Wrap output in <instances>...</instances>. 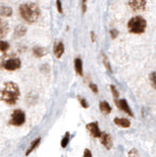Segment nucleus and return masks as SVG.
I'll return each instance as SVG.
<instances>
[{
  "instance_id": "a878e982",
  "label": "nucleus",
  "mask_w": 156,
  "mask_h": 157,
  "mask_svg": "<svg viewBox=\"0 0 156 157\" xmlns=\"http://www.w3.org/2000/svg\"><path fill=\"white\" fill-rule=\"evenodd\" d=\"M118 36H119V31L118 29H110V36L112 37V38H117L118 37Z\"/></svg>"
},
{
  "instance_id": "ddd939ff",
  "label": "nucleus",
  "mask_w": 156,
  "mask_h": 157,
  "mask_svg": "<svg viewBox=\"0 0 156 157\" xmlns=\"http://www.w3.org/2000/svg\"><path fill=\"white\" fill-rule=\"evenodd\" d=\"M32 54H33V56L36 58H42L47 54V49L43 46L36 45L32 48Z\"/></svg>"
},
{
  "instance_id": "1a4fd4ad",
  "label": "nucleus",
  "mask_w": 156,
  "mask_h": 157,
  "mask_svg": "<svg viewBox=\"0 0 156 157\" xmlns=\"http://www.w3.org/2000/svg\"><path fill=\"white\" fill-rule=\"evenodd\" d=\"M99 139H100L101 144L103 145L107 150H110L112 148V146H113V140H112V136L109 134L102 132Z\"/></svg>"
},
{
  "instance_id": "2eb2a0df",
  "label": "nucleus",
  "mask_w": 156,
  "mask_h": 157,
  "mask_svg": "<svg viewBox=\"0 0 156 157\" xmlns=\"http://www.w3.org/2000/svg\"><path fill=\"white\" fill-rule=\"evenodd\" d=\"M74 68L75 71L79 76H84V69H82V61L81 58H76L74 60Z\"/></svg>"
},
{
  "instance_id": "4468645a",
  "label": "nucleus",
  "mask_w": 156,
  "mask_h": 157,
  "mask_svg": "<svg viewBox=\"0 0 156 157\" xmlns=\"http://www.w3.org/2000/svg\"><path fill=\"white\" fill-rule=\"evenodd\" d=\"M13 15V9L7 5H1L0 6V17L9 18Z\"/></svg>"
},
{
  "instance_id": "412c9836",
  "label": "nucleus",
  "mask_w": 156,
  "mask_h": 157,
  "mask_svg": "<svg viewBox=\"0 0 156 157\" xmlns=\"http://www.w3.org/2000/svg\"><path fill=\"white\" fill-rule=\"evenodd\" d=\"M110 90H111V92H112V95H113L114 101L118 100V99H119V96H120V93H119L118 90L116 88V86H113V85H111V86H110Z\"/></svg>"
},
{
  "instance_id": "9d476101",
  "label": "nucleus",
  "mask_w": 156,
  "mask_h": 157,
  "mask_svg": "<svg viewBox=\"0 0 156 157\" xmlns=\"http://www.w3.org/2000/svg\"><path fill=\"white\" fill-rule=\"evenodd\" d=\"M65 52V46H64V43L62 41H58L54 43V46H53V53L57 59H60L63 54Z\"/></svg>"
},
{
  "instance_id": "dca6fc26",
  "label": "nucleus",
  "mask_w": 156,
  "mask_h": 157,
  "mask_svg": "<svg viewBox=\"0 0 156 157\" xmlns=\"http://www.w3.org/2000/svg\"><path fill=\"white\" fill-rule=\"evenodd\" d=\"M99 110L101 111L102 114L104 115H109L112 111V107L107 101H101L99 103Z\"/></svg>"
},
{
  "instance_id": "f03ea898",
  "label": "nucleus",
  "mask_w": 156,
  "mask_h": 157,
  "mask_svg": "<svg viewBox=\"0 0 156 157\" xmlns=\"http://www.w3.org/2000/svg\"><path fill=\"white\" fill-rule=\"evenodd\" d=\"M19 13L21 18L28 24H33L40 19L41 11L40 6L35 2H25L19 6Z\"/></svg>"
},
{
  "instance_id": "bb28decb",
  "label": "nucleus",
  "mask_w": 156,
  "mask_h": 157,
  "mask_svg": "<svg viewBox=\"0 0 156 157\" xmlns=\"http://www.w3.org/2000/svg\"><path fill=\"white\" fill-rule=\"evenodd\" d=\"M89 88L91 90V91L93 92V93H98V87H97V86L95 85V83H93V82H90L89 85Z\"/></svg>"
},
{
  "instance_id": "7c9ffc66",
  "label": "nucleus",
  "mask_w": 156,
  "mask_h": 157,
  "mask_svg": "<svg viewBox=\"0 0 156 157\" xmlns=\"http://www.w3.org/2000/svg\"><path fill=\"white\" fill-rule=\"evenodd\" d=\"M90 38H91V41L92 42H95L96 36H95V33L94 32H90Z\"/></svg>"
},
{
  "instance_id": "c756f323",
  "label": "nucleus",
  "mask_w": 156,
  "mask_h": 157,
  "mask_svg": "<svg viewBox=\"0 0 156 157\" xmlns=\"http://www.w3.org/2000/svg\"><path fill=\"white\" fill-rule=\"evenodd\" d=\"M84 157H92V153H91V151H90L89 148H86V149H85Z\"/></svg>"
},
{
  "instance_id": "423d86ee",
  "label": "nucleus",
  "mask_w": 156,
  "mask_h": 157,
  "mask_svg": "<svg viewBox=\"0 0 156 157\" xmlns=\"http://www.w3.org/2000/svg\"><path fill=\"white\" fill-rule=\"evenodd\" d=\"M86 130L89 131V135L92 137H94V139H99L100 136H101V132H102L99 129L98 122L97 121L89 123V124L86 125Z\"/></svg>"
},
{
  "instance_id": "7ed1b4c3",
  "label": "nucleus",
  "mask_w": 156,
  "mask_h": 157,
  "mask_svg": "<svg viewBox=\"0 0 156 157\" xmlns=\"http://www.w3.org/2000/svg\"><path fill=\"white\" fill-rule=\"evenodd\" d=\"M146 21L140 16H135L131 18L128 23L129 32L135 34L143 33L146 29Z\"/></svg>"
},
{
  "instance_id": "9b49d317",
  "label": "nucleus",
  "mask_w": 156,
  "mask_h": 157,
  "mask_svg": "<svg viewBox=\"0 0 156 157\" xmlns=\"http://www.w3.org/2000/svg\"><path fill=\"white\" fill-rule=\"evenodd\" d=\"M9 31H10V26L7 21L0 18V38H4L8 36Z\"/></svg>"
},
{
  "instance_id": "f8f14e48",
  "label": "nucleus",
  "mask_w": 156,
  "mask_h": 157,
  "mask_svg": "<svg viewBox=\"0 0 156 157\" xmlns=\"http://www.w3.org/2000/svg\"><path fill=\"white\" fill-rule=\"evenodd\" d=\"M27 32H28V29L25 26H23V25H18V26H16L15 28H14L13 36L15 38L23 37L27 34Z\"/></svg>"
},
{
  "instance_id": "6ab92c4d",
  "label": "nucleus",
  "mask_w": 156,
  "mask_h": 157,
  "mask_svg": "<svg viewBox=\"0 0 156 157\" xmlns=\"http://www.w3.org/2000/svg\"><path fill=\"white\" fill-rule=\"evenodd\" d=\"M69 141H70V132H67L64 137L61 140V147L62 148H66V147L68 146V144H69Z\"/></svg>"
},
{
  "instance_id": "4be33fe9",
  "label": "nucleus",
  "mask_w": 156,
  "mask_h": 157,
  "mask_svg": "<svg viewBox=\"0 0 156 157\" xmlns=\"http://www.w3.org/2000/svg\"><path fill=\"white\" fill-rule=\"evenodd\" d=\"M149 80H150V83L151 86H152L154 90H156V71L152 72L149 75Z\"/></svg>"
},
{
  "instance_id": "c85d7f7f",
  "label": "nucleus",
  "mask_w": 156,
  "mask_h": 157,
  "mask_svg": "<svg viewBox=\"0 0 156 157\" xmlns=\"http://www.w3.org/2000/svg\"><path fill=\"white\" fill-rule=\"evenodd\" d=\"M87 0H82V13L85 14L86 12V9H87Z\"/></svg>"
},
{
  "instance_id": "393cba45",
  "label": "nucleus",
  "mask_w": 156,
  "mask_h": 157,
  "mask_svg": "<svg viewBox=\"0 0 156 157\" xmlns=\"http://www.w3.org/2000/svg\"><path fill=\"white\" fill-rule=\"evenodd\" d=\"M56 9L59 14H63V5H62V1L61 0H56Z\"/></svg>"
},
{
  "instance_id": "b1692460",
  "label": "nucleus",
  "mask_w": 156,
  "mask_h": 157,
  "mask_svg": "<svg viewBox=\"0 0 156 157\" xmlns=\"http://www.w3.org/2000/svg\"><path fill=\"white\" fill-rule=\"evenodd\" d=\"M102 58H103V64H104V66L105 68L108 70L110 73H112V68H111V65H110V62L108 60V58H107L104 54H102Z\"/></svg>"
},
{
  "instance_id": "f257e3e1",
  "label": "nucleus",
  "mask_w": 156,
  "mask_h": 157,
  "mask_svg": "<svg viewBox=\"0 0 156 157\" xmlns=\"http://www.w3.org/2000/svg\"><path fill=\"white\" fill-rule=\"evenodd\" d=\"M20 95V87L14 82H6L0 90V99L8 105H15Z\"/></svg>"
},
{
  "instance_id": "a211bd4d",
  "label": "nucleus",
  "mask_w": 156,
  "mask_h": 157,
  "mask_svg": "<svg viewBox=\"0 0 156 157\" xmlns=\"http://www.w3.org/2000/svg\"><path fill=\"white\" fill-rule=\"evenodd\" d=\"M40 140H41L40 137H37V139H36L35 140H32V141L31 146L29 147L28 150H27V152H26V156H29V155H30V154L32 153V152L33 150H35L38 145H40Z\"/></svg>"
},
{
  "instance_id": "f3484780",
  "label": "nucleus",
  "mask_w": 156,
  "mask_h": 157,
  "mask_svg": "<svg viewBox=\"0 0 156 157\" xmlns=\"http://www.w3.org/2000/svg\"><path fill=\"white\" fill-rule=\"evenodd\" d=\"M114 123H115V125L119 126L121 128H125V129H127V128H129L131 126V122L128 119H126V118L117 117L114 119Z\"/></svg>"
},
{
  "instance_id": "aec40b11",
  "label": "nucleus",
  "mask_w": 156,
  "mask_h": 157,
  "mask_svg": "<svg viewBox=\"0 0 156 157\" xmlns=\"http://www.w3.org/2000/svg\"><path fill=\"white\" fill-rule=\"evenodd\" d=\"M10 48V44L5 40H0V52H7Z\"/></svg>"
},
{
  "instance_id": "39448f33",
  "label": "nucleus",
  "mask_w": 156,
  "mask_h": 157,
  "mask_svg": "<svg viewBox=\"0 0 156 157\" xmlns=\"http://www.w3.org/2000/svg\"><path fill=\"white\" fill-rule=\"evenodd\" d=\"M2 66L3 68L5 69L6 71H16L19 70L22 66V62L19 58H10V59H7L3 63H2Z\"/></svg>"
},
{
  "instance_id": "20e7f679",
  "label": "nucleus",
  "mask_w": 156,
  "mask_h": 157,
  "mask_svg": "<svg viewBox=\"0 0 156 157\" xmlns=\"http://www.w3.org/2000/svg\"><path fill=\"white\" fill-rule=\"evenodd\" d=\"M26 122V114L25 112L21 109H16L14 110L12 115H11V119L9 121V125L15 126V127H20L23 126Z\"/></svg>"
},
{
  "instance_id": "5701e85b",
  "label": "nucleus",
  "mask_w": 156,
  "mask_h": 157,
  "mask_svg": "<svg viewBox=\"0 0 156 157\" xmlns=\"http://www.w3.org/2000/svg\"><path fill=\"white\" fill-rule=\"evenodd\" d=\"M78 99H79V102H80V104L82 108H85V109H87V108L89 107V102L86 101V98L84 97H81V96H78Z\"/></svg>"
},
{
  "instance_id": "6e6552de",
  "label": "nucleus",
  "mask_w": 156,
  "mask_h": 157,
  "mask_svg": "<svg viewBox=\"0 0 156 157\" xmlns=\"http://www.w3.org/2000/svg\"><path fill=\"white\" fill-rule=\"evenodd\" d=\"M114 102H115L116 106L118 107L121 111L125 112L126 114H128L131 117H134V113H133V111H131V108H130L129 103H128V101H127L126 99H118V100H116Z\"/></svg>"
},
{
  "instance_id": "0eeeda50",
  "label": "nucleus",
  "mask_w": 156,
  "mask_h": 157,
  "mask_svg": "<svg viewBox=\"0 0 156 157\" xmlns=\"http://www.w3.org/2000/svg\"><path fill=\"white\" fill-rule=\"evenodd\" d=\"M129 6L135 12L143 11L146 6V0H129Z\"/></svg>"
},
{
  "instance_id": "cd10ccee",
  "label": "nucleus",
  "mask_w": 156,
  "mask_h": 157,
  "mask_svg": "<svg viewBox=\"0 0 156 157\" xmlns=\"http://www.w3.org/2000/svg\"><path fill=\"white\" fill-rule=\"evenodd\" d=\"M129 157H140L138 153V151H136L135 148H133L131 149L130 152H129Z\"/></svg>"
}]
</instances>
